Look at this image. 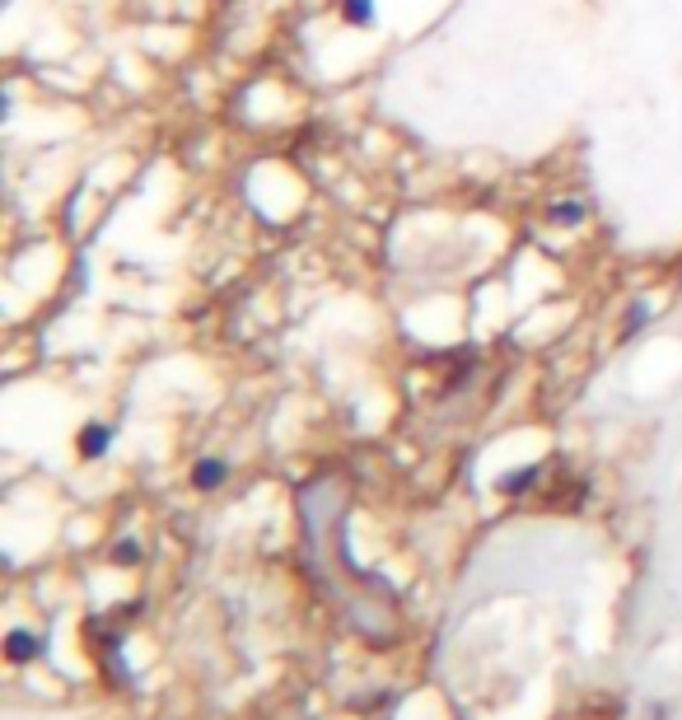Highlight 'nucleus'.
I'll use <instances>...</instances> for the list:
<instances>
[{
    "label": "nucleus",
    "mask_w": 682,
    "mask_h": 720,
    "mask_svg": "<svg viewBox=\"0 0 682 720\" xmlns=\"http://www.w3.org/2000/svg\"><path fill=\"white\" fill-rule=\"evenodd\" d=\"M112 449V425L108 421H85L75 435V454L85 458V464H98V458H108Z\"/></svg>",
    "instance_id": "nucleus-1"
},
{
    "label": "nucleus",
    "mask_w": 682,
    "mask_h": 720,
    "mask_svg": "<svg viewBox=\"0 0 682 720\" xmlns=\"http://www.w3.org/2000/svg\"><path fill=\"white\" fill-rule=\"evenodd\" d=\"M188 478H192L196 491H220V487L229 482V464H225V458H215V454H202V458L192 464Z\"/></svg>",
    "instance_id": "nucleus-2"
},
{
    "label": "nucleus",
    "mask_w": 682,
    "mask_h": 720,
    "mask_svg": "<svg viewBox=\"0 0 682 720\" xmlns=\"http://www.w3.org/2000/svg\"><path fill=\"white\" fill-rule=\"evenodd\" d=\"M38 650H43V646H38V636H33V632H24V627H14V632L5 636V655H10L14 664L33 660V655H38Z\"/></svg>",
    "instance_id": "nucleus-3"
},
{
    "label": "nucleus",
    "mask_w": 682,
    "mask_h": 720,
    "mask_svg": "<svg viewBox=\"0 0 682 720\" xmlns=\"http://www.w3.org/2000/svg\"><path fill=\"white\" fill-rule=\"evenodd\" d=\"M585 216H589V206L579 202V196H565V202H552V220H557V225H565V229H571V225H585Z\"/></svg>",
    "instance_id": "nucleus-4"
},
{
    "label": "nucleus",
    "mask_w": 682,
    "mask_h": 720,
    "mask_svg": "<svg viewBox=\"0 0 682 720\" xmlns=\"http://www.w3.org/2000/svg\"><path fill=\"white\" fill-rule=\"evenodd\" d=\"M374 0H342V20L351 24V28H370L374 24Z\"/></svg>",
    "instance_id": "nucleus-5"
},
{
    "label": "nucleus",
    "mask_w": 682,
    "mask_h": 720,
    "mask_svg": "<svg viewBox=\"0 0 682 720\" xmlns=\"http://www.w3.org/2000/svg\"><path fill=\"white\" fill-rule=\"evenodd\" d=\"M650 319H655V300H650V295H641V300H631L622 327H626V333H641V327L650 323Z\"/></svg>",
    "instance_id": "nucleus-6"
},
{
    "label": "nucleus",
    "mask_w": 682,
    "mask_h": 720,
    "mask_svg": "<svg viewBox=\"0 0 682 720\" xmlns=\"http://www.w3.org/2000/svg\"><path fill=\"white\" fill-rule=\"evenodd\" d=\"M538 482V468H524V472H510V478H501V491H524Z\"/></svg>",
    "instance_id": "nucleus-7"
},
{
    "label": "nucleus",
    "mask_w": 682,
    "mask_h": 720,
    "mask_svg": "<svg viewBox=\"0 0 682 720\" xmlns=\"http://www.w3.org/2000/svg\"><path fill=\"white\" fill-rule=\"evenodd\" d=\"M112 562H118V566H136L141 562V548L131 543V538H122V543L112 548Z\"/></svg>",
    "instance_id": "nucleus-8"
}]
</instances>
